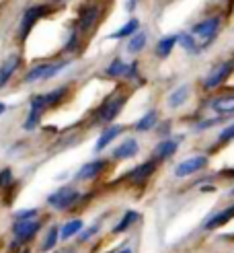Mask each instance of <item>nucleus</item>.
I'll return each mask as SVG.
<instances>
[{"mask_svg":"<svg viewBox=\"0 0 234 253\" xmlns=\"http://www.w3.org/2000/svg\"><path fill=\"white\" fill-rule=\"evenodd\" d=\"M99 15H101L99 6H95V4L82 6L80 15H78V27H80V31H91L97 25V21H99Z\"/></svg>","mask_w":234,"mask_h":253,"instance_id":"obj_13","label":"nucleus"},{"mask_svg":"<svg viewBox=\"0 0 234 253\" xmlns=\"http://www.w3.org/2000/svg\"><path fill=\"white\" fill-rule=\"evenodd\" d=\"M39 122H41V113H37V111H29V116H27V120H25V124H23V130L25 132H33L37 126H39Z\"/></svg>","mask_w":234,"mask_h":253,"instance_id":"obj_32","label":"nucleus"},{"mask_svg":"<svg viewBox=\"0 0 234 253\" xmlns=\"http://www.w3.org/2000/svg\"><path fill=\"white\" fill-rule=\"evenodd\" d=\"M39 218V210L37 208H23L12 214V220H35Z\"/></svg>","mask_w":234,"mask_h":253,"instance_id":"obj_30","label":"nucleus"},{"mask_svg":"<svg viewBox=\"0 0 234 253\" xmlns=\"http://www.w3.org/2000/svg\"><path fill=\"white\" fill-rule=\"evenodd\" d=\"M4 111H6V105L2 103V101H0V116H2V113H4Z\"/></svg>","mask_w":234,"mask_h":253,"instance_id":"obj_39","label":"nucleus"},{"mask_svg":"<svg viewBox=\"0 0 234 253\" xmlns=\"http://www.w3.org/2000/svg\"><path fill=\"white\" fill-rule=\"evenodd\" d=\"M156 124H158V111L152 109V111L144 113V116L134 124V130H135V132H150V130L156 128Z\"/></svg>","mask_w":234,"mask_h":253,"instance_id":"obj_21","label":"nucleus"},{"mask_svg":"<svg viewBox=\"0 0 234 253\" xmlns=\"http://www.w3.org/2000/svg\"><path fill=\"white\" fill-rule=\"evenodd\" d=\"M232 218H234V204L224 208V210H220V212H216L214 216H209V220L203 224V229L205 231H216V229H220V226H224L226 222H230Z\"/></svg>","mask_w":234,"mask_h":253,"instance_id":"obj_15","label":"nucleus"},{"mask_svg":"<svg viewBox=\"0 0 234 253\" xmlns=\"http://www.w3.org/2000/svg\"><path fill=\"white\" fill-rule=\"evenodd\" d=\"M205 165H207V157L205 155H197V157H191V159H185L175 167V177L183 179V177L195 175V173H200L201 169H205Z\"/></svg>","mask_w":234,"mask_h":253,"instance_id":"obj_6","label":"nucleus"},{"mask_svg":"<svg viewBox=\"0 0 234 253\" xmlns=\"http://www.w3.org/2000/svg\"><path fill=\"white\" fill-rule=\"evenodd\" d=\"M58 243H60V224H52L43 235L39 251L41 253H49V251H54L58 247Z\"/></svg>","mask_w":234,"mask_h":253,"instance_id":"obj_19","label":"nucleus"},{"mask_svg":"<svg viewBox=\"0 0 234 253\" xmlns=\"http://www.w3.org/2000/svg\"><path fill=\"white\" fill-rule=\"evenodd\" d=\"M123 134V126H119V124H113V126H109V128H105L103 132H101V136H99V140H97V144H95V150L97 153H101V150H105L111 142L115 140L117 136H121Z\"/></svg>","mask_w":234,"mask_h":253,"instance_id":"obj_14","label":"nucleus"},{"mask_svg":"<svg viewBox=\"0 0 234 253\" xmlns=\"http://www.w3.org/2000/svg\"><path fill=\"white\" fill-rule=\"evenodd\" d=\"M189 95H191V86H189V84H181V86H177L175 91H172V93L168 95L167 103H168V107H170V109H179L181 105L187 103Z\"/></svg>","mask_w":234,"mask_h":253,"instance_id":"obj_18","label":"nucleus"},{"mask_svg":"<svg viewBox=\"0 0 234 253\" xmlns=\"http://www.w3.org/2000/svg\"><path fill=\"white\" fill-rule=\"evenodd\" d=\"M12 187V171L8 167L0 169V189H8Z\"/></svg>","mask_w":234,"mask_h":253,"instance_id":"obj_33","label":"nucleus"},{"mask_svg":"<svg viewBox=\"0 0 234 253\" xmlns=\"http://www.w3.org/2000/svg\"><path fill=\"white\" fill-rule=\"evenodd\" d=\"M144 47H146V33H144V31H138V33H135L132 40H130L128 52H130V54H138V52H142Z\"/></svg>","mask_w":234,"mask_h":253,"instance_id":"obj_27","label":"nucleus"},{"mask_svg":"<svg viewBox=\"0 0 234 253\" xmlns=\"http://www.w3.org/2000/svg\"><path fill=\"white\" fill-rule=\"evenodd\" d=\"M140 220V214L138 212H135V210H128L126 214H123V218L113 226V229H111V233H113V235H121V233H128L130 229H132V226L135 224V222H138Z\"/></svg>","mask_w":234,"mask_h":253,"instance_id":"obj_20","label":"nucleus"},{"mask_svg":"<svg viewBox=\"0 0 234 253\" xmlns=\"http://www.w3.org/2000/svg\"><path fill=\"white\" fill-rule=\"evenodd\" d=\"M220 27H222V19L220 17H209L201 23H197L193 27V33L203 42V45H207V43L214 42V37L218 35Z\"/></svg>","mask_w":234,"mask_h":253,"instance_id":"obj_5","label":"nucleus"},{"mask_svg":"<svg viewBox=\"0 0 234 253\" xmlns=\"http://www.w3.org/2000/svg\"><path fill=\"white\" fill-rule=\"evenodd\" d=\"M140 150V144L135 138H126L119 146L113 148V153H111V157H113L115 161H126V159H134L135 155H138Z\"/></svg>","mask_w":234,"mask_h":253,"instance_id":"obj_12","label":"nucleus"},{"mask_svg":"<svg viewBox=\"0 0 234 253\" xmlns=\"http://www.w3.org/2000/svg\"><path fill=\"white\" fill-rule=\"evenodd\" d=\"M177 43H181V47L185 49V52H189V54H197V47L195 45V37L193 35H187V33H183V35H177Z\"/></svg>","mask_w":234,"mask_h":253,"instance_id":"obj_28","label":"nucleus"},{"mask_svg":"<svg viewBox=\"0 0 234 253\" xmlns=\"http://www.w3.org/2000/svg\"><path fill=\"white\" fill-rule=\"evenodd\" d=\"M126 101H128V97L126 95H121V93H115V95H111L109 99H105V103L97 109V122H101V124H111L113 122L119 113H121V109H123V105H126Z\"/></svg>","mask_w":234,"mask_h":253,"instance_id":"obj_3","label":"nucleus"},{"mask_svg":"<svg viewBox=\"0 0 234 253\" xmlns=\"http://www.w3.org/2000/svg\"><path fill=\"white\" fill-rule=\"evenodd\" d=\"M58 253H78V251H72V249H64V251H58Z\"/></svg>","mask_w":234,"mask_h":253,"instance_id":"obj_41","label":"nucleus"},{"mask_svg":"<svg viewBox=\"0 0 234 253\" xmlns=\"http://www.w3.org/2000/svg\"><path fill=\"white\" fill-rule=\"evenodd\" d=\"M232 72H234V60L222 62V64L214 66L212 70H209L207 77L203 79V88H205V91H214V88L222 86Z\"/></svg>","mask_w":234,"mask_h":253,"instance_id":"obj_4","label":"nucleus"},{"mask_svg":"<svg viewBox=\"0 0 234 253\" xmlns=\"http://www.w3.org/2000/svg\"><path fill=\"white\" fill-rule=\"evenodd\" d=\"M17 253H33V251H31L29 247H23V249H21V251H17Z\"/></svg>","mask_w":234,"mask_h":253,"instance_id":"obj_40","label":"nucleus"},{"mask_svg":"<svg viewBox=\"0 0 234 253\" xmlns=\"http://www.w3.org/2000/svg\"><path fill=\"white\" fill-rule=\"evenodd\" d=\"M68 95V86H58L54 88V91H49V93H43L45 97V105L47 109H52V107H58L62 101H64V97Z\"/></svg>","mask_w":234,"mask_h":253,"instance_id":"obj_22","label":"nucleus"},{"mask_svg":"<svg viewBox=\"0 0 234 253\" xmlns=\"http://www.w3.org/2000/svg\"><path fill=\"white\" fill-rule=\"evenodd\" d=\"M107 169V161L105 159H97V161H91L82 165L78 171H76V179L78 181H91V179H97L99 175Z\"/></svg>","mask_w":234,"mask_h":253,"instance_id":"obj_9","label":"nucleus"},{"mask_svg":"<svg viewBox=\"0 0 234 253\" xmlns=\"http://www.w3.org/2000/svg\"><path fill=\"white\" fill-rule=\"evenodd\" d=\"M76 42H78V33H76V31H72L70 37H68V43L64 45V52H70V49L76 47Z\"/></svg>","mask_w":234,"mask_h":253,"instance_id":"obj_36","label":"nucleus"},{"mask_svg":"<svg viewBox=\"0 0 234 253\" xmlns=\"http://www.w3.org/2000/svg\"><path fill=\"white\" fill-rule=\"evenodd\" d=\"M84 229V220L82 218H72L60 226V241H70L72 237H78Z\"/></svg>","mask_w":234,"mask_h":253,"instance_id":"obj_17","label":"nucleus"},{"mask_svg":"<svg viewBox=\"0 0 234 253\" xmlns=\"http://www.w3.org/2000/svg\"><path fill=\"white\" fill-rule=\"evenodd\" d=\"M29 111H37V113H41V116L47 111V105H45V97H43V93L33 95V97L29 99Z\"/></svg>","mask_w":234,"mask_h":253,"instance_id":"obj_29","label":"nucleus"},{"mask_svg":"<svg viewBox=\"0 0 234 253\" xmlns=\"http://www.w3.org/2000/svg\"><path fill=\"white\" fill-rule=\"evenodd\" d=\"M179 142H181V136H179V138H165L163 142H158V144H156V148H154V157H152V159H154L156 163L170 159L172 155L177 153Z\"/></svg>","mask_w":234,"mask_h":253,"instance_id":"obj_10","label":"nucleus"},{"mask_svg":"<svg viewBox=\"0 0 234 253\" xmlns=\"http://www.w3.org/2000/svg\"><path fill=\"white\" fill-rule=\"evenodd\" d=\"M99 231H101V224H99V222L91 224L89 229H82V233L78 235V245H86V243H89Z\"/></svg>","mask_w":234,"mask_h":253,"instance_id":"obj_31","label":"nucleus"},{"mask_svg":"<svg viewBox=\"0 0 234 253\" xmlns=\"http://www.w3.org/2000/svg\"><path fill=\"white\" fill-rule=\"evenodd\" d=\"M107 77H111V79H121V77H126V72H128V64L123 62L121 58H115L111 64L107 66Z\"/></svg>","mask_w":234,"mask_h":253,"instance_id":"obj_26","label":"nucleus"},{"mask_svg":"<svg viewBox=\"0 0 234 253\" xmlns=\"http://www.w3.org/2000/svg\"><path fill=\"white\" fill-rule=\"evenodd\" d=\"M175 45H177V35H167V37H163V40L158 42V45H156V56L163 58V60L168 58Z\"/></svg>","mask_w":234,"mask_h":253,"instance_id":"obj_23","label":"nucleus"},{"mask_svg":"<svg viewBox=\"0 0 234 253\" xmlns=\"http://www.w3.org/2000/svg\"><path fill=\"white\" fill-rule=\"evenodd\" d=\"M47 12V6L45 4H33L29 6L27 10H25V15H23V21H21V40H25V37L29 35L31 27L39 21V17H43Z\"/></svg>","mask_w":234,"mask_h":253,"instance_id":"obj_8","label":"nucleus"},{"mask_svg":"<svg viewBox=\"0 0 234 253\" xmlns=\"http://www.w3.org/2000/svg\"><path fill=\"white\" fill-rule=\"evenodd\" d=\"M43 229V220L35 218V220H12L10 224V235L15 241H19L23 247H27L33 239L39 235V231Z\"/></svg>","mask_w":234,"mask_h":253,"instance_id":"obj_2","label":"nucleus"},{"mask_svg":"<svg viewBox=\"0 0 234 253\" xmlns=\"http://www.w3.org/2000/svg\"><path fill=\"white\" fill-rule=\"evenodd\" d=\"M132 2H135V0H132Z\"/></svg>","mask_w":234,"mask_h":253,"instance_id":"obj_43","label":"nucleus"},{"mask_svg":"<svg viewBox=\"0 0 234 253\" xmlns=\"http://www.w3.org/2000/svg\"><path fill=\"white\" fill-rule=\"evenodd\" d=\"M47 70H49V64L45 62V64H37V66H33L27 74H25V83H37V81H45V77H47Z\"/></svg>","mask_w":234,"mask_h":253,"instance_id":"obj_25","label":"nucleus"},{"mask_svg":"<svg viewBox=\"0 0 234 253\" xmlns=\"http://www.w3.org/2000/svg\"><path fill=\"white\" fill-rule=\"evenodd\" d=\"M230 140H234V124L226 126L218 136V142H230Z\"/></svg>","mask_w":234,"mask_h":253,"instance_id":"obj_34","label":"nucleus"},{"mask_svg":"<svg viewBox=\"0 0 234 253\" xmlns=\"http://www.w3.org/2000/svg\"><path fill=\"white\" fill-rule=\"evenodd\" d=\"M115 253H134V251H132L130 247H123V249H117Z\"/></svg>","mask_w":234,"mask_h":253,"instance_id":"obj_38","label":"nucleus"},{"mask_svg":"<svg viewBox=\"0 0 234 253\" xmlns=\"http://www.w3.org/2000/svg\"><path fill=\"white\" fill-rule=\"evenodd\" d=\"M80 200H82V194L78 192L76 187L64 185V187L56 189L54 194L47 196V206L54 208V210H58V212H68L70 208L76 206Z\"/></svg>","mask_w":234,"mask_h":253,"instance_id":"obj_1","label":"nucleus"},{"mask_svg":"<svg viewBox=\"0 0 234 253\" xmlns=\"http://www.w3.org/2000/svg\"><path fill=\"white\" fill-rule=\"evenodd\" d=\"M19 66H21V56L19 54L8 56L2 64H0V88H4L10 83V79L15 77V72H17Z\"/></svg>","mask_w":234,"mask_h":253,"instance_id":"obj_11","label":"nucleus"},{"mask_svg":"<svg viewBox=\"0 0 234 253\" xmlns=\"http://www.w3.org/2000/svg\"><path fill=\"white\" fill-rule=\"evenodd\" d=\"M220 122H222V118H214V120H205V122H200V124L195 126V130H197V132H200V130H207L209 126H216V124H220Z\"/></svg>","mask_w":234,"mask_h":253,"instance_id":"obj_35","label":"nucleus"},{"mask_svg":"<svg viewBox=\"0 0 234 253\" xmlns=\"http://www.w3.org/2000/svg\"><path fill=\"white\" fill-rule=\"evenodd\" d=\"M140 29V21L138 19H130L123 27H119L115 33L109 35V40H121V37H130V35H135V31Z\"/></svg>","mask_w":234,"mask_h":253,"instance_id":"obj_24","label":"nucleus"},{"mask_svg":"<svg viewBox=\"0 0 234 253\" xmlns=\"http://www.w3.org/2000/svg\"><path fill=\"white\" fill-rule=\"evenodd\" d=\"M156 165L158 163L154 161V159H150V161H146V163H142V165H138V167H134L126 177H128V181L132 183V185H142V183H146L150 177L154 175V171H156Z\"/></svg>","mask_w":234,"mask_h":253,"instance_id":"obj_7","label":"nucleus"},{"mask_svg":"<svg viewBox=\"0 0 234 253\" xmlns=\"http://www.w3.org/2000/svg\"><path fill=\"white\" fill-rule=\"evenodd\" d=\"M209 107H212L216 113L222 116H232L234 113V95H222L209 101Z\"/></svg>","mask_w":234,"mask_h":253,"instance_id":"obj_16","label":"nucleus"},{"mask_svg":"<svg viewBox=\"0 0 234 253\" xmlns=\"http://www.w3.org/2000/svg\"><path fill=\"white\" fill-rule=\"evenodd\" d=\"M230 196H234V187H232V189H230Z\"/></svg>","mask_w":234,"mask_h":253,"instance_id":"obj_42","label":"nucleus"},{"mask_svg":"<svg viewBox=\"0 0 234 253\" xmlns=\"http://www.w3.org/2000/svg\"><path fill=\"white\" fill-rule=\"evenodd\" d=\"M138 77V62H134V64L128 66V72H126V79H135Z\"/></svg>","mask_w":234,"mask_h":253,"instance_id":"obj_37","label":"nucleus"}]
</instances>
